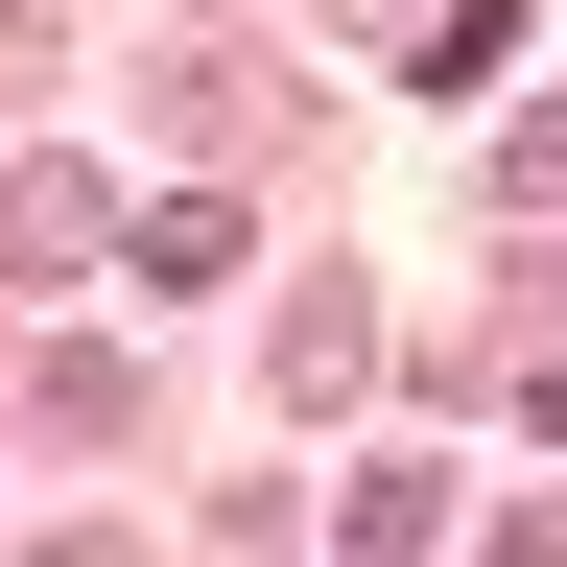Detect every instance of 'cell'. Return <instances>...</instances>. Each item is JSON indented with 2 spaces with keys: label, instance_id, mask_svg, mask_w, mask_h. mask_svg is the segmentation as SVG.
<instances>
[{
  "label": "cell",
  "instance_id": "cell-1",
  "mask_svg": "<svg viewBox=\"0 0 567 567\" xmlns=\"http://www.w3.org/2000/svg\"><path fill=\"white\" fill-rule=\"evenodd\" d=\"M95 237H118V189H95V166H71V142H48V166L0 189V260H24V284H71Z\"/></svg>",
  "mask_w": 567,
  "mask_h": 567
},
{
  "label": "cell",
  "instance_id": "cell-2",
  "mask_svg": "<svg viewBox=\"0 0 567 567\" xmlns=\"http://www.w3.org/2000/svg\"><path fill=\"white\" fill-rule=\"evenodd\" d=\"M354 354H379V308H354V284H308V308H284V402H354Z\"/></svg>",
  "mask_w": 567,
  "mask_h": 567
},
{
  "label": "cell",
  "instance_id": "cell-3",
  "mask_svg": "<svg viewBox=\"0 0 567 567\" xmlns=\"http://www.w3.org/2000/svg\"><path fill=\"white\" fill-rule=\"evenodd\" d=\"M496 71H520V0H450V24H425V95H450V118H473V95H496Z\"/></svg>",
  "mask_w": 567,
  "mask_h": 567
},
{
  "label": "cell",
  "instance_id": "cell-4",
  "mask_svg": "<svg viewBox=\"0 0 567 567\" xmlns=\"http://www.w3.org/2000/svg\"><path fill=\"white\" fill-rule=\"evenodd\" d=\"M520 425H544V450H567V354H544V379H520Z\"/></svg>",
  "mask_w": 567,
  "mask_h": 567
}]
</instances>
